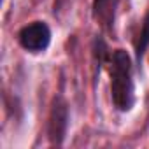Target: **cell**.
<instances>
[{
  "instance_id": "3957f363",
  "label": "cell",
  "mask_w": 149,
  "mask_h": 149,
  "mask_svg": "<svg viewBox=\"0 0 149 149\" xmlns=\"http://www.w3.org/2000/svg\"><path fill=\"white\" fill-rule=\"evenodd\" d=\"M67 121H68L67 105L63 100L58 98L51 109V118H49V137L53 144H61V139L67 130Z\"/></svg>"
},
{
  "instance_id": "6da1fadb",
  "label": "cell",
  "mask_w": 149,
  "mask_h": 149,
  "mask_svg": "<svg viewBox=\"0 0 149 149\" xmlns=\"http://www.w3.org/2000/svg\"><path fill=\"white\" fill-rule=\"evenodd\" d=\"M111 98L118 111L128 112L135 104V84L132 74V60L130 54L123 49L114 51L111 63Z\"/></svg>"
},
{
  "instance_id": "7a4b0ae2",
  "label": "cell",
  "mask_w": 149,
  "mask_h": 149,
  "mask_svg": "<svg viewBox=\"0 0 149 149\" xmlns=\"http://www.w3.org/2000/svg\"><path fill=\"white\" fill-rule=\"evenodd\" d=\"M18 40L23 49H26L30 53H42L49 47L51 30L44 21H33L19 30Z\"/></svg>"
},
{
  "instance_id": "277c9868",
  "label": "cell",
  "mask_w": 149,
  "mask_h": 149,
  "mask_svg": "<svg viewBox=\"0 0 149 149\" xmlns=\"http://www.w3.org/2000/svg\"><path fill=\"white\" fill-rule=\"evenodd\" d=\"M118 0H95L93 2V16L102 26H111L114 23Z\"/></svg>"
},
{
  "instance_id": "5b68a950",
  "label": "cell",
  "mask_w": 149,
  "mask_h": 149,
  "mask_svg": "<svg viewBox=\"0 0 149 149\" xmlns=\"http://www.w3.org/2000/svg\"><path fill=\"white\" fill-rule=\"evenodd\" d=\"M149 46V13L146 14L144 21H142V28H140V33H139V39L135 42V51H137V58L140 60L144 51L147 49Z\"/></svg>"
}]
</instances>
